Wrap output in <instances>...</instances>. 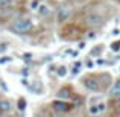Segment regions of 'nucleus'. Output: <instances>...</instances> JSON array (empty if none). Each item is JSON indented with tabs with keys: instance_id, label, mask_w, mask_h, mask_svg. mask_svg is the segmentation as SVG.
Listing matches in <instances>:
<instances>
[{
	"instance_id": "obj_3",
	"label": "nucleus",
	"mask_w": 120,
	"mask_h": 117,
	"mask_svg": "<svg viewBox=\"0 0 120 117\" xmlns=\"http://www.w3.org/2000/svg\"><path fill=\"white\" fill-rule=\"evenodd\" d=\"M82 84H84V87L87 90H91V91H99L100 90V81L96 78H85Z\"/></svg>"
},
{
	"instance_id": "obj_4",
	"label": "nucleus",
	"mask_w": 120,
	"mask_h": 117,
	"mask_svg": "<svg viewBox=\"0 0 120 117\" xmlns=\"http://www.w3.org/2000/svg\"><path fill=\"white\" fill-rule=\"evenodd\" d=\"M85 23H87L88 26H100V24L103 23V18H102V15H99V14H88L87 17H85Z\"/></svg>"
},
{
	"instance_id": "obj_8",
	"label": "nucleus",
	"mask_w": 120,
	"mask_h": 117,
	"mask_svg": "<svg viewBox=\"0 0 120 117\" xmlns=\"http://www.w3.org/2000/svg\"><path fill=\"white\" fill-rule=\"evenodd\" d=\"M11 109V102L9 100H0V113H8Z\"/></svg>"
},
{
	"instance_id": "obj_13",
	"label": "nucleus",
	"mask_w": 120,
	"mask_h": 117,
	"mask_svg": "<svg viewBox=\"0 0 120 117\" xmlns=\"http://www.w3.org/2000/svg\"><path fill=\"white\" fill-rule=\"evenodd\" d=\"M65 75H67V67H64V65L59 67L58 68V76H65Z\"/></svg>"
},
{
	"instance_id": "obj_12",
	"label": "nucleus",
	"mask_w": 120,
	"mask_h": 117,
	"mask_svg": "<svg viewBox=\"0 0 120 117\" xmlns=\"http://www.w3.org/2000/svg\"><path fill=\"white\" fill-rule=\"evenodd\" d=\"M38 12H40L41 15H46L47 12H49V9H47V6H46V5H41L40 8H38Z\"/></svg>"
},
{
	"instance_id": "obj_7",
	"label": "nucleus",
	"mask_w": 120,
	"mask_h": 117,
	"mask_svg": "<svg viewBox=\"0 0 120 117\" xmlns=\"http://www.w3.org/2000/svg\"><path fill=\"white\" fill-rule=\"evenodd\" d=\"M109 96L111 97H119L120 96V81L114 82V85H112L111 90H109Z\"/></svg>"
},
{
	"instance_id": "obj_16",
	"label": "nucleus",
	"mask_w": 120,
	"mask_h": 117,
	"mask_svg": "<svg viewBox=\"0 0 120 117\" xmlns=\"http://www.w3.org/2000/svg\"><path fill=\"white\" fill-rule=\"evenodd\" d=\"M68 53H70V55L73 56V58H75V56H78V52H68Z\"/></svg>"
},
{
	"instance_id": "obj_9",
	"label": "nucleus",
	"mask_w": 120,
	"mask_h": 117,
	"mask_svg": "<svg viewBox=\"0 0 120 117\" xmlns=\"http://www.w3.org/2000/svg\"><path fill=\"white\" fill-rule=\"evenodd\" d=\"M103 103H100V106H91L90 108V113L91 114H97V113H100V111H103Z\"/></svg>"
},
{
	"instance_id": "obj_11",
	"label": "nucleus",
	"mask_w": 120,
	"mask_h": 117,
	"mask_svg": "<svg viewBox=\"0 0 120 117\" xmlns=\"http://www.w3.org/2000/svg\"><path fill=\"white\" fill-rule=\"evenodd\" d=\"M24 108H26V100H24L23 97H20V99H18V109H21V111H23Z\"/></svg>"
},
{
	"instance_id": "obj_2",
	"label": "nucleus",
	"mask_w": 120,
	"mask_h": 117,
	"mask_svg": "<svg viewBox=\"0 0 120 117\" xmlns=\"http://www.w3.org/2000/svg\"><path fill=\"white\" fill-rule=\"evenodd\" d=\"M52 108L55 109L56 113H67L68 109L71 108V105L67 103L64 99H58V100H53L52 102Z\"/></svg>"
},
{
	"instance_id": "obj_5",
	"label": "nucleus",
	"mask_w": 120,
	"mask_h": 117,
	"mask_svg": "<svg viewBox=\"0 0 120 117\" xmlns=\"http://www.w3.org/2000/svg\"><path fill=\"white\" fill-rule=\"evenodd\" d=\"M68 17H70V9H68V6L61 8V9L58 11V14H56V18H58L59 21H65Z\"/></svg>"
},
{
	"instance_id": "obj_10",
	"label": "nucleus",
	"mask_w": 120,
	"mask_h": 117,
	"mask_svg": "<svg viewBox=\"0 0 120 117\" xmlns=\"http://www.w3.org/2000/svg\"><path fill=\"white\" fill-rule=\"evenodd\" d=\"M12 3V0H0V9H6L9 8Z\"/></svg>"
},
{
	"instance_id": "obj_15",
	"label": "nucleus",
	"mask_w": 120,
	"mask_h": 117,
	"mask_svg": "<svg viewBox=\"0 0 120 117\" xmlns=\"http://www.w3.org/2000/svg\"><path fill=\"white\" fill-rule=\"evenodd\" d=\"M116 105H117V106H119V108H120V96L117 97V100H116Z\"/></svg>"
},
{
	"instance_id": "obj_1",
	"label": "nucleus",
	"mask_w": 120,
	"mask_h": 117,
	"mask_svg": "<svg viewBox=\"0 0 120 117\" xmlns=\"http://www.w3.org/2000/svg\"><path fill=\"white\" fill-rule=\"evenodd\" d=\"M32 20L30 18H18L17 21H15L14 24H12V32L14 34H18V35H21V34H26V32H29L30 29H32Z\"/></svg>"
},
{
	"instance_id": "obj_14",
	"label": "nucleus",
	"mask_w": 120,
	"mask_h": 117,
	"mask_svg": "<svg viewBox=\"0 0 120 117\" xmlns=\"http://www.w3.org/2000/svg\"><path fill=\"white\" fill-rule=\"evenodd\" d=\"M119 44H120V43H114V46H112V49H114V50H117V49H119V47H120V46H119Z\"/></svg>"
},
{
	"instance_id": "obj_6",
	"label": "nucleus",
	"mask_w": 120,
	"mask_h": 117,
	"mask_svg": "<svg viewBox=\"0 0 120 117\" xmlns=\"http://www.w3.org/2000/svg\"><path fill=\"white\" fill-rule=\"evenodd\" d=\"M58 97L59 99H70L71 97V91H70V88L68 87H64V88H61V90L58 91Z\"/></svg>"
}]
</instances>
